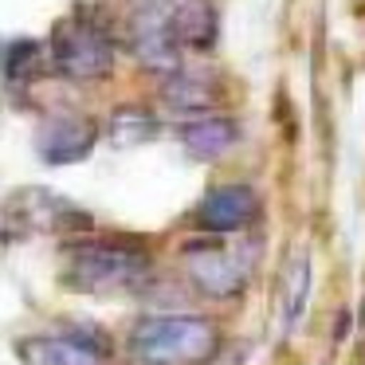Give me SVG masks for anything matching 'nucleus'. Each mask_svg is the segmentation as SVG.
Instances as JSON below:
<instances>
[{
  "mask_svg": "<svg viewBox=\"0 0 365 365\" xmlns=\"http://www.w3.org/2000/svg\"><path fill=\"white\" fill-rule=\"evenodd\" d=\"M91 216L75 200L59 197L51 189L28 185V189L9 192L4 200V236L24 240V236H79L91 228Z\"/></svg>",
  "mask_w": 365,
  "mask_h": 365,
  "instance_id": "4",
  "label": "nucleus"
},
{
  "mask_svg": "<svg viewBox=\"0 0 365 365\" xmlns=\"http://www.w3.org/2000/svg\"><path fill=\"white\" fill-rule=\"evenodd\" d=\"M181 255H185V275H189V283L197 287L205 299H216V302L236 299L247 287V275H252L247 252L224 244V236H208L205 232V240L185 244Z\"/></svg>",
  "mask_w": 365,
  "mask_h": 365,
  "instance_id": "5",
  "label": "nucleus"
},
{
  "mask_svg": "<svg viewBox=\"0 0 365 365\" xmlns=\"http://www.w3.org/2000/svg\"><path fill=\"white\" fill-rule=\"evenodd\" d=\"M98 142V122L91 114H75V110H56L43 114L36 126V153L48 165H71L83 161Z\"/></svg>",
  "mask_w": 365,
  "mask_h": 365,
  "instance_id": "6",
  "label": "nucleus"
},
{
  "mask_svg": "<svg viewBox=\"0 0 365 365\" xmlns=\"http://www.w3.org/2000/svg\"><path fill=\"white\" fill-rule=\"evenodd\" d=\"M153 271V255L142 240H75L63 247V279L67 291L87 294H110L130 291Z\"/></svg>",
  "mask_w": 365,
  "mask_h": 365,
  "instance_id": "1",
  "label": "nucleus"
},
{
  "mask_svg": "<svg viewBox=\"0 0 365 365\" xmlns=\"http://www.w3.org/2000/svg\"><path fill=\"white\" fill-rule=\"evenodd\" d=\"M240 142V126L228 114H200L181 126V150L197 161H216Z\"/></svg>",
  "mask_w": 365,
  "mask_h": 365,
  "instance_id": "10",
  "label": "nucleus"
},
{
  "mask_svg": "<svg viewBox=\"0 0 365 365\" xmlns=\"http://www.w3.org/2000/svg\"><path fill=\"white\" fill-rule=\"evenodd\" d=\"M126 4H130L134 12H158V9H169L173 0H126Z\"/></svg>",
  "mask_w": 365,
  "mask_h": 365,
  "instance_id": "15",
  "label": "nucleus"
},
{
  "mask_svg": "<svg viewBox=\"0 0 365 365\" xmlns=\"http://www.w3.org/2000/svg\"><path fill=\"white\" fill-rule=\"evenodd\" d=\"M169 28L185 51H212L220 40V12L212 0H173Z\"/></svg>",
  "mask_w": 365,
  "mask_h": 365,
  "instance_id": "9",
  "label": "nucleus"
},
{
  "mask_svg": "<svg viewBox=\"0 0 365 365\" xmlns=\"http://www.w3.org/2000/svg\"><path fill=\"white\" fill-rule=\"evenodd\" d=\"M51 63L71 83H103L114 71V36L91 16H63L51 28Z\"/></svg>",
  "mask_w": 365,
  "mask_h": 365,
  "instance_id": "3",
  "label": "nucleus"
},
{
  "mask_svg": "<svg viewBox=\"0 0 365 365\" xmlns=\"http://www.w3.org/2000/svg\"><path fill=\"white\" fill-rule=\"evenodd\" d=\"M106 334H32L16 341V357L24 365H106Z\"/></svg>",
  "mask_w": 365,
  "mask_h": 365,
  "instance_id": "7",
  "label": "nucleus"
},
{
  "mask_svg": "<svg viewBox=\"0 0 365 365\" xmlns=\"http://www.w3.org/2000/svg\"><path fill=\"white\" fill-rule=\"evenodd\" d=\"M307 294H310V255L299 252L291 259V267L283 271V283H279V299H283V322L291 326L294 318L302 314L307 307Z\"/></svg>",
  "mask_w": 365,
  "mask_h": 365,
  "instance_id": "13",
  "label": "nucleus"
},
{
  "mask_svg": "<svg viewBox=\"0 0 365 365\" xmlns=\"http://www.w3.org/2000/svg\"><path fill=\"white\" fill-rule=\"evenodd\" d=\"M161 103H165L169 110H177V114L200 118V114H208L216 106V87H212V79H205V75L173 71V75L161 79Z\"/></svg>",
  "mask_w": 365,
  "mask_h": 365,
  "instance_id": "11",
  "label": "nucleus"
},
{
  "mask_svg": "<svg viewBox=\"0 0 365 365\" xmlns=\"http://www.w3.org/2000/svg\"><path fill=\"white\" fill-rule=\"evenodd\" d=\"M161 130V122L153 118L150 110H142V106H118V110L110 114V122H106V134H110L114 145H145L153 134Z\"/></svg>",
  "mask_w": 365,
  "mask_h": 365,
  "instance_id": "12",
  "label": "nucleus"
},
{
  "mask_svg": "<svg viewBox=\"0 0 365 365\" xmlns=\"http://www.w3.org/2000/svg\"><path fill=\"white\" fill-rule=\"evenodd\" d=\"M40 56H43V48L32 40V36L9 40V48H4V79H9V87L32 83V75L40 71Z\"/></svg>",
  "mask_w": 365,
  "mask_h": 365,
  "instance_id": "14",
  "label": "nucleus"
},
{
  "mask_svg": "<svg viewBox=\"0 0 365 365\" xmlns=\"http://www.w3.org/2000/svg\"><path fill=\"white\" fill-rule=\"evenodd\" d=\"M259 216V197L252 185H216L200 197L192 224L208 236H236Z\"/></svg>",
  "mask_w": 365,
  "mask_h": 365,
  "instance_id": "8",
  "label": "nucleus"
},
{
  "mask_svg": "<svg viewBox=\"0 0 365 365\" xmlns=\"http://www.w3.org/2000/svg\"><path fill=\"white\" fill-rule=\"evenodd\" d=\"M220 346L216 322L200 314H145L130 330L134 365H208Z\"/></svg>",
  "mask_w": 365,
  "mask_h": 365,
  "instance_id": "2",
  "label": "nucleus"
}]
</instances>
